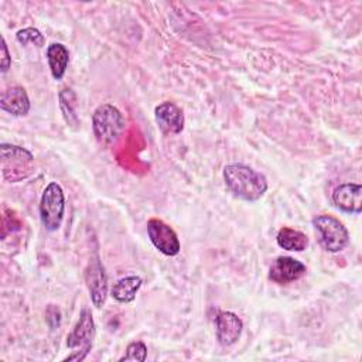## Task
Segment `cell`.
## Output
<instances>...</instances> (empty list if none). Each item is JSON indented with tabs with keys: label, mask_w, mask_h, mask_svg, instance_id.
I'll return each mask as SVG.
<instances>
[{
	"label": "cell",
	"mask_w": 362,
	"mask_h": 362,
	"mask_svg": "<svg viewBox=\"0 0 362 362\" xmlns=\"http://www.w3.org/2000/svg\"><path fill=\"white\" fill-rule=\"evenodd\" d=\"M223 181L238 198L249 202L260 199L267 191L266 177L245 164H229L223 168Z\"/></svg>",
	"instance_id": "cell-1"
},
{
	"label": "cell",
	"mask_w": 362,
	"mask_h": 362,
	"mask_svg": "<svg viewBox=\"0 0 362 362\" xmlns=\"http://www.w3.org/2000/svg\"><path fill=\"white\" fill-rule=\"evenodd\" d=\"M126 120L122 112L110 105L103 103L98 106L92 115V129L96 140L103 146H110L117 141V139L124 132Z\"/></svg>",
	"instance_id": "cell-2"
},
{
	"label": "cell",
	"mask_w": 362,
	"mask_h": 362,
	"mask_svg": "<svg viewBox=\"0 0 362 362\" xmlns=\"http://www.w3.org/2000/svg\"><path fill=\"white\" fill-rule=\"evenodd\" d=\"M93 338L95 322L92 313L88 308H82L78 322L66 337V346L71 349V354L65 356L64 361H83L92 348Z\"/></svg>",
	"instance_id": "cell-3"
},
{
	"label": "cell",
	"mask_w": 362,
	"mask_h": 362,
	"mask_svg": "<svg viewBox=\"0 0 362 362\" xmlns=\"http://www.w3.org/2000/svg\"><path fill=\"white\" fill-rule=\"evenodd\" d=\"M320 245L331 253L344 250L349 243V233L344 223L331 215H318L313 219Z\"/></svg>",
	"instance_id": "cell-4"
},
{
	"label": "cell",
	"mask_w": 362,
	"mask_h": 362,
	"mask_svg": "<svg viewBox=\"0 0 362 362\" xmlns=\"http://www.w3.org/2000/svg\"><path fill=\"white\" fill-rule=\"evenodd\" d=\"M64 211H65V197L64 191L59 184L49 182L40 201V219L42 226L49 230H58L62 219H64Z\"/></svg>",
	"instance_id": "cell-5"
},
{
	"label": "cell",
	"mask_w": 362,
	"mask_h": 362,
	"mask_svg": "<svg viewBox=\"0 0 362 362\" xmlns=\"http://www.w3.org/2000/svg\"><path fill=\"white\" fill-rule=\"evenodd\" d=\"M1 150V173L6 180H10L11 182L20 181L30 175L33 171V154L20 147L13 144L3 143L0 146Z\"/></svg>",
	"instance_id": "cell-6"
},
{
	"label": "cell",
	"mask_w": 362,
	"mask_h": 362,
	"mask_svg": "<svg viewBox=\"0 0 362 362\" xmlns=\"http://www.w3.org/2000/svg\"><path fill=\"white\" fill-rule=\"evenodd\" d=\"M147 233L151 243L165 256H175L180 253L181 245L174 229L161 219L151 218L147 222Z\"/></svg>",
	"instance_id": "cell-7"
},
{
	"label": "cell",
	"mask_w": 362,
	"mask_h": 362,
	"mask_svg": "<svg viewBox=\"0 0 362 362\" xmlns=\"http://www.w3.org/2000/svg\"><path fill=\"white\" fill-rule=\"evenodd\" d=\"M85 280L93 305L100 308L107 297V277L98 255L89 262L85 272Z\"/></svg>",
	"instance_id": "cell-8"
},
{
	"label": "cell",
	"mask_w": 362,
	"mask_h": 362,
	"mask_svg": "<svg viewBox=\"0 0 362 362\" xmlns=\"http://www.w3.org/2000/svg\"><path fill=\"white\" fill-rule=\"evenodd\" d=\"M307 272V267L300 260L290 256H279L269 270V279L277 284H288L298 280Z\"/></svg>",
	"instance_id": "cell-9"
},
{
	"label": "cell",
	"mask_w": 362,
	"mask_h": 362,
	"mask_svg": "<svg viewBox=\"0 0 362 362\" xmlns=\"http://www.w3.org/2000/svg\"><path fill=\"white\" fill-rule=\"evenodd\" d=\"M216 338L222 346H229L238 342L240 338L243 322L242 320L230 311H219L215 317Z\"/></svg>",
	"instance_id": "cell-10"
},
{
	"label": "cell",
	"mask_w": 362,
	"mask_h": 362,
	"mask_svg": "<svg viewBox=\"0 0 362 362\" xmlns=\"http://www.w3.org/2000/svg\"><path fill=\"white\" fill-rule=\"evenodd\" d=\"M157 126L164 134H178L184 129V113L173 102H163L154 109Z\"/></svg>",
	"instance_id": "cell-11"
},
{
	"label": "cell",
	"mask_w": 362,
	"mask_h": 362,
	"mask_svg": "<svg viewBox=\"0 0 362 362\" xmlns=\"http://www.w3.org/2000/svg\"><path fill=\"white\" fill-rule=\"evenodd\" d=\"M334 205L348 214H361L362 211V187L361 184L345 182L338 185L332 192Z\"/></svg>",
	"instance_id": "cell-12"
},
{
	"label": "cell",
	"mask_w": 362,
	"mask_h": 362,
	"mask_svg": "<svg viewBox=\"0 0 362 362\" xmlns=\"http://www.w3.org/2000/svg\"><path fill=\"white\" fill-rule=\"evenodd\" d=\"M0 107L11 116H25L31 107L25 89L16 85L3 90L0 96Z\"/></svg>",
	"instance_id": "cell-13"
},
{
	"label": "cell",
	"mask_w": 362,
	"mask_h": 362,
	"mask_svg": "<svg viewBox=\"0 0 362 362\" xmlns=\"http://www.w3.org/2000/svg\"><path fill=\"white\" fill-rule=\"evenodd\" d=\"M47 61L54 79H62L69 62L68 48L61 42H52L47 48Z\"/></svg>",
	"instance_id": "cell-14"
},
{
	"label": "cell",
	"mask_w": 362,
	"mask_h": 362,
	"mask_svg": "<svg viewBox=\"0 0 362 362\" xmlns=\"http://www.w3.org/2000/svg\"><path fill=\"white\" fill-rule=\"evenodd\" d=\"M141 279L139 276H127L115 283L110 290L112 297L119 303H132L136 298L139 288L141 287Z\"/></svg>",
	"instance_id": "cell-15"
},
{
	"label": "cell",
	"mask_w": 362,
	"mask_h": 362,
	"mask_svg": "<svg viewBox=\"0 0 362 362\" xmlns=\"http://www.w3.org/2000/svg\"><path fill=\"white\" fill-rule=\"evenodd\" d=\"M277 245L286 250L303 252L308 246V238L301 230L283 226L276 236Z\"/></svg>",
	"instance_id": "cell-16"
},
{
	"label": "cell",
	"mask_w": 362,
	"mask_h": 362,
	"mask_svg": "<svg viewBox=\"0 0 362 362\" xmlns=\"http://www.w3.org/2000/svg\"><path fill=\"white\" fill-rule=\"evenodd\" d=\"M59 107L66 124L76 129L79 126V117L76 113V96L72 89L65 88L59 92Z\"/></svg>",
	"instance_id": "cell-17"
},
{
	"label": "cell",
	"mask_w": 362,
	"mask_h": 362,
	"mask_svg": "<svg viewBox=\"0 0 362 362\" xmlns=\"http://www.w3.org/2000/svg\"><path fill=\"white\" fill-rule=\"evenodd\" d=\"M16 38L20 44L27 45V44H34L37 47H42L45 42L44 35L41 34L40 30L34 28V27H27L23 30H18L16 34Z\"/></svg>",
	"instance_id": "cell-18"
},
{
	"label": "cell",
	"mask_w": 362,
	"mask_h": 362,
	"mask_svg": "<svg viewBox=\"0 0 362 362\" xmlns=\"http://www.w3.org/2000/svg\"><path fill=\"white\" fill-rule=\"evenodd\" d=\"M146 358H147V346L141 341H134L127 345L124 355L119 361L120 362H123V361L143 362V361H146Z\"/></svg>",
	"instance_id": "cell-19"
},
{
	"label": "cell",
	"mask_w": 362,
	"mask_h": 362,
	"mask_svg": "<svg viewBox=\"0 0 362 362\" xmlns=\"http://www.w3.org/2000/svg\"><path fill=\"white\" fill-rule=\"evenodd\" d=\"M10 65H11V58H10V54H8V48H7L4 37H1V65H0V71L3 74L7 72Z\"/></svg>",
	"instance_id": "cell-20"
}]
</instances>
